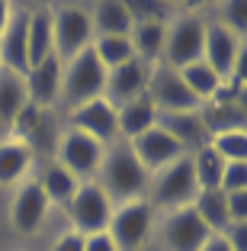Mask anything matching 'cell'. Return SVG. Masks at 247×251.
I'll return each instance as SVG.
<instances>
[{
  "instance_id": "ba28073f",
  "label": "cell",
  "mask_w": 247,
  "mask_h": 251,
  "mask_svg": "<svg viewBox=\"0 0 247 251\" xmlns=\"http://www.w3.org/2000/svg\"><path fill=\"white\" fill-rule=\"evenodd\" d=\"M51 32H55V55L61 61L80 55L93 45V26H90V10L84 7H61L51 13Z\"/></svg>"
},
{
  "instance_id": "44dd1931",
  "label": "cell",
  "mask_w": 247,
  "mask_h": 251,
  "mask_svg": "<svg viewBox=\"0 0 247 251\" xmlns=\"http://www.w3.org/2000/svg\"><path fill=\"white\" fill-rule=\"evenodd\" d=\"M132 49L135 58H141L145 65H157L164 55V42H167V20H141L132 29Z\"/></svg>"
},
{
  "instance_id": "60d3db41",
  "label": "cell",
  "mask_w": 247,
  "mask_h": 251,
  "mask_svg": "<svg viewBox=\"0 0 247 251\" xmlns=\"http://www.w3.org/2000/svg\"><path fill=\"white\" fill-rule=\"evenodd\" d=\"M0 71H3V68H0Z\"/></svg>"
},
{
  "instance_id": "8d00e7d4",
  "label": "cell",
  "mask_w": 247,
  "mask_h": 251,
  "mask_svg": "<svg viewBox=\"0 0 247 251\" xmlns=\"http://www.w3.org/2000/svg\"><path fill=\"white\" fill-rule=\"evenodd\" d=\"M51 251H84V235H80V232H74V229H67L65 235L55 238Z\"/></svg>"
},
{
  "instance_id": "7402d4cb",
  "label": "cell",
  "mask_w": 247,
  "mask_h": 251,
  "mask_svg": "<svg viewBox=\"0 0 247 251\" xmlns=\"http://www.w3.org/2000/svg\"><path fill=\"white\" fill-rule=\"evenodd\" d=\"M90 26H93V39L96 36H132L135 20H132L125 3L106 0V3H96L90 10Z\"/></svg>"
},
{
  "instance_id": "5b68a950",
  "label": "cell",
  "mask_w": 247,
  "mask_h": 251,
  "mask_svg": "<svg viewBox=\"0 0 247 251\" xmlns=\"http://www.w3.org/2000/svg\"><path fill=\"white\" fill-rule=\"evenodd\" d=\"M154 226V206L148 200H129V203H119L112 209V219H109V238L116 242L119 251H138L145 248L148 235H151Z\"/></svg>"
},
{
  "instance_id": "f35d334b",
  "label": "cell",
  "mask_w": 247,
  "mask_h": 251,
  "mask_svg": "<svg viewBox=\"0 0 247 251\" xmlns=\"http://www.w3.org/2000/svg\"><path fill=\"white\" fill-rule=\"evenodd\" d=\"M199 251H231V248H228V242L218 235V232H212V235L205 238V245H202Z\"/></svg>"
},
{
  "instance_id": "d4e9b609",
  "label": "cell",
  "mask_w": 247,
  "mask_h": 251,
  "mask_svg": "<svg viewBox=\"0 0 247 251\" xmlns=\"http://www.w3.org/2000/svg\"><path fill=\"white\" fill-rule=\"evenodd\" d=\"M199 116H202L209 135L244 129V103H218V100H209V103L199 106Z\"/></svg>"
},
{
  "instance_id": "484cf974",
  "label": "cell",
  "mask_w": 247,
  "mask_h": 251,
  "mask_svg": "<svg viewBox=\"0 0 247 251\" xmlns=\"http://www.w3.org/2000/svg\"><path fill=\"white\" fill-rule=\"evenodd\" d=\"M189 206H193V213L202 219V226L209 232H225L228 226H231L228 206H225V193L222 190H199Z\"/></svg>"
},
{
  "instance_id": "836d02e7",
  "label": "cell",
  "mask_w": 247,
  "mask_h": 251,
  "mask_svg": "<svg viewBox=\"0 0 247 251\" xmlns=\"http://www.w3.org/2000/svg\"><path fill=\"white\" fill-rule=\"evenodd\" d=\"M222 193H234V190H247V161H225L222 171Z\"/></svg>"
},
{
  "instance_id": "3957f363",
  "label": "cell",
  "mask_w": 247,
  "mask_h": 251,
  "mask_svg": "<svg viewBox=\"0 0 247 251\" xmlns=\"http://www.w3.org/2000/svg\"><path fill=\"white\" fill-rule=\"evenodd\" d=\"M196 193L199 187H196V177H193V161H189V155H183L174 164L160 168L157 174H151L145 200L160 209H183L196 200Z\"/></svg>"
},
{
  "instance_id": "4316f807",
  "label": "cell",
  "mask_w": 247,
  "mask_h": 251,
  "mask_svg": "<svg viewBox=\"0 0 247 251\" xmlns=\"http://www.w3.org/2000/svg\"><path fill=\"white\" fill-rule=\"evenodd\" d=\"M189 161H193V177H196L199 190H218V184H222V171H225V161L215 155V148H212V145L199 148V151L189 155Z\"/></svg>"
},
{
  "instance_id": "f1b7e54d",
  "label": "cell",
  "mask_w": 247,
  "mask_h": 251,
  "mask_svg": "<svg viewBox=\"0 0 247 251\" xmlns=\"http://www.w3.org/2000/svg\"><path fill=\"white\" fill-rule=\"evenodd\" d=\"M180 77H183V84L189 87V94L196 97L199 103L212 100V94H215L218 84H222V77H218V74L212 71L205 61H193V65L180 68Z\"/></svg>"
},
{
  "instance_id": "d590c367",
  "label": "cell",
  "mask_w": 247,
  "mask_h": 251,
  "mask_svg": "<svg viewBox=\"0 0 247 251\" xmlns=\"http://www.w3.org/2000/svg\"><path fill=\"white\" fill-rule=\"evenodd\" d=\"M218 235L228 242L231 251H247V222H231L225 232H218Z\"/></svg>"
},
{
  "instance_id": "5bb4252c",
  "label": "cell",
  "mask_w": 247,
  "mask_h": 251,
  "mask_svg": "<svg viewBox=\"0 0 247 251\" xmlns=\"http://www.w3.org/2000/svg\"><path fill=\"white\" fill-rule=\"evenodd\" d=\"M61 71H65V61L55 52H51L48 58H42L39 65H32L29 71H26V77H22V84H26V100L42 106V110H48L61 97Z\"/></svg>"
},
{
  "instance_id": "7a4b0ae2",
  "label": "cell",
  "mask_w": 247,
  "mask_h": 251,
  "mask_svg": "<svg viewBox=\"0 0 247 251\" xmlns=\"http://www.w3.org/2000/svg\"><path fill=\"white\" fill-rule=\"evenodd\" d=\"M106 87V68L100 65V58L93 55V49H84L80 55L65 61L61 71V103L67 106V113L80 103H90L96 97H103Z\"/></svg>"
},
{
  "instance_id": "7c38bea8",
  "label": "cell",
  "mask_w": 247,
  "mask_h": 251,
  "mask_svg": "<svg viewBox=\"0 0 247 251\" xmlns=\"http://www.w3.org/2000/svg\"><path fill=\"white\" fill-rule=\"evenodd\" d=\"M212 232L202 226L193 206H183V209H170V216L164 219L160 226V238H164V248L167 251H199L205 245Z\"/></svg>"
},
{
  "instance_id": "9a60e30c",
  "label": "cell",
  "mask_w": 247,
  "mask_h": 251,
  "mask_svg": "<svg viewBox=\"0 0 247 251\" xmlns=\"http://www.w3.org/2000/svg\"><path fill=\"white\" fill-rule=\"evenodd\" d=\"M132 151H135V158L141 161V168L148 171V174H157L160 168H167V164H174L177 158H183L186 151H183L180 145H177L174 139H170L160 126H154V129H148V132H141L138 139L129 142Z\"/></svg>"
},
{
  "instance_id": "4fadbf2b",
  "label": "cell",
  "mask_w": 247,
  "mask_h": 251,
  "mask_svg": "<svg viewBox=\"0 0 247 251\" xmlns=\"http://www.w3.org/2000/svg\"><path fill=\"white\" fill-rule=\"evenodd\" d=\"M148 77H151V65H145L141 58H129L125 65L109 68L106 71L103 97L119 110V106H125L129 100H135V97L145 94L148 90Z\"/></svg>"
},
{
  "instance_id": "d6a6232c",
  "label": "cell",
  "mask_w": 247,
  "mask_h": 251,
  "mask_svg": "<svg viewBox=\"0 0 247 251\" xmlns=\"http://www.w3.org/2000/svg\"><path fill=\"white\" fill-rule=\"evenodd\" d=\"M222 26H225L228 32H234L238 39H244V32H247V7L241 3V0H234V3H225L222 7Z\"/></svg>"
},
{
  "instance_id": "d6986e66",
  "label": "cell",
  "mask_w": 247,
  "mask_h": 251,
  "mask_svg": "<svg viewBox=\"0 0 247 251\" xmlns=\"http://www.w3.org/2000/svg\"><path fill=\"white\" fill-rule=\"evenodd\" d=\"M116 126H119V139L122 142H132V139H138L141 132L154 129V126H157V110H154V103L148 100V94H141V97H135V100H129L125 106H119Z\"/></svg>"
},
{
  "instance_id": "f546056e",
  "label": "cell",
  "mask_w": 247,
  "mask_h": 251,
  "mask_svg": "<svg viewBox=\"0 0 247 251\" xmlns=\"http://www.w3.org/2000/svg\"><path fill=\"white\" fill-rule=\"evenodd\" d=\"M90 49H93V55L100 58V65L106 68V71L125 65L129 58H135V49H132L129 36H96Z\"/></svg>"
},
{
  "instance_id": "277c9868",
  "label": "cell",
  "mask_w": 247,
  "mask_h": 251,
  "mask_svg": "<svg viewBox=\"0 0 247 251\" xmlns=\"http://www.w3.org/2000/svg\"><path fill=\"white\" fill-rule=\"evenodd\" d=\"M67 219H71V229L80 235H96V232L109 229V219H112V200L103 193V187L96 180H80L74 197L67 200Z\"/></svg>"
},
{
  "instance_id": "6da1fadb",
  "label": "cell",
  "mask_w": 247,
  "mask_h": 251,
  "mask_svg": "<svg viewBox=\"0 0 247 251\" xmlns=\"http://www.w3.org/2000/svg\"><path fill=\"white\" fill-rule=\"evenodd\" d=\"M96 184L103 187L112 206L119 203H129V200H145L148 197V184H151V174L141 168V161L135 158L129 142H112L103 151V164L96 171Z\"/></svg>"
},
{
  "instance_id": "30bf717a",
  "label": "cell",
  "mask_w": 247,
  "mask_h": 251,
  "mask_svg": "<svg viewBox=\"0 0 247 251\" xmlns=\"http://www.w3.org/2000/svg\"><path fill=\"white\" fill-rule=\"evenodd\" d=\"M67 129L96 139L100 145H112L119 142V126H116V106L109 103L106 97H96L90 103H80L67 113Z\"/></svg>"
},
{
  "instance_id": "2e32d148",
  "label": "cell",
  "mask_w": 247,
  "mask_h": 251,
  "mask_svg": "<svg viewBox=\"0 0 247 251\" xmlns=\"http://www.w3.org/2000/svg\"><path fill=\"white\" fill-rule=\"evenodd\" d=\"M48 206H51V203L45 200L39 180H22L20 190H16V197H13V206H10V219H13V226L20 232L32 235V232L45 222Z\"/></svg>"
},
{
  "instance_id": "83f0119b",
  "label": "cell",
  "mask_w": 247,
  "mask_h": 251,
  "mask_svg": "<svg viewBox=\"0 0 247 251\" xmlns=\"http://www.w3.org/2000/svg\"><path fill=\"white\" fill-rule=\"evenodd\" d=\"M26 106V84L20 74L0 71V123L13 126L16 113Z\"/></svg>"
},
{
  "instance_id": "1f68e13d",
  "label": "cell",
  "mask_w": 247,
  "mask_h": 251,
  "mask_svg": "<svg viewBox=\"0 0 247 251\" xmlns=\"http://www.w3.org/2000/svg\"><path fill=\"white\" fill-rule=\"evenodd\" d=\"M215 155L222 161H244L247 158V129H231V132H218L209 139Z\"/></svg>"
},
{
  "instance_id": "e0dca14e",
  "label": "cell",
  "mask_w": 247,
  "mask_h": 251,
  "mask_svg": "<svg viewBox=\"0 0 247 251\" xmlns=\"http://www.w3.org/2000/svg\"><path fill=\"white\" fill-rule=\"evenodd\" d=\"M157 126L186 151V155L205 148L209 139H212L199 113H157Z\"/></svg>"
},
{
  "instance_id": "603a6c76",
  "label": "cell",
  "mask_w": 247,
  "mask_h": 251,
  "mask_svg": "<svg viewBox=\"0 0 247 251\" xmlns=\"http://www.w3.org/2000/svg\"><path fill=\"white\" fill-rule=\"evenodd\" d=\"M32 155L36 151L20 139L0 142V184H16L26 177V171L32 168Z\"/></svg>"
},
{
  "instance_id": "cb8c5ba5",
  "label": "cell",
  "mask_w": 247,
  "mask_h": 251,
  "mask_svg": "<svg viewBox=\"0 0 247 251\" xmlns=\"http://www.w3.org/2000/svg\"><path fill=\"white\" fill-rule=\"evenodd\" d=\"M80 180L74 177L67 168H61L58 161H48L42 171V177H39V187H42L45 200L48 203H58V206H67V200L74 197V190H77Z\"/></svg>"
},
{
  "instance_id": "ffe728a7",
  "label": "cell",
  "mask_w": 247,
  "mask_h": 251,
  "mask_svg": "<svg viewBox=\"0 0 247 251\" xmlns=\"http://www.w3.org/2000/svg\"><path fill=\"white\" fill-rule=\"evenodd\" d=\"M55 52V32H51V10L39 7L26 13V55H29V68L39 65L42 58Z\"/></svg>"
},
{
  "instance_id": "8992f818",
  "label": "cell",
  "mask_w": 247,
  "mask_h": 251,
  "mask_svg": "<svg viewBox=\"0 0 247 251\" xmlns=\"http://www.w3.org/2000/svg\"><path fill=\"white\" fill-rule=\"evenodd\" d=\"M148 100L154 103L157 113H199V100L189 94V87L183 84L180 71L167 65H151V77H148Z\"/></svg>"
},
{
  "instance_id": "9c48e42d",
  "label": "cell",
  "mask_w": 247,
  "mask_h": 251,
  "mask_svg": "<svg viewBox=\"0 0 247 251\" xmlns=\"http://www.w3.org/2000/svg\"><path fill=\"white\" fill-rule=\"evenodd\" d=\"M55 148H58V164L67 168L77 180H93L103 164V151H106V145H100L96 139L77 132V129H65Z\"/></svg>"
},
{
  "instance_id": "ac0fdd59",
  "label": "cell",
  "mask_w": 247,
  "mask_h": 251,
  "mask_svg": "<svg viewBox=\"0 0 247 251\" xmlns=\"http://www.w3.org/2000/svg\"><path fill=\"white\" fill-rule=\"evenodd\" d=\"M0 68L10 74L26 77L29 71V55H26V13H13L7 29L0 36Z\"/></svg>"
},
{
  "instance_id": "4dcf8cb0",
  "label": "cell",
  "mask_w": 247,
  "mask_h": 251,
  "mask_svg": "<svg viewBox=\"0 0 247 251\" xmlns=\"http://www.w3.org/2000/svg\"><path fill=\"white\" fill-rule=\"evenodd\" d=\"M13 129H16V135H20V142H26V145L32 148L45 132V110L26 100V106H22L13 119Z\"/></svg>"
},
{
  "instance_id": "e575fe53",
  "label": "cell",
  "mask_w": 247,
  "mask_h": 251,
  "mask_svg": "<svg viewBox=\"0 0 247 251\" xmlns=\"http://www.w3.org/2000/svg\"><path fill=\"white\" fill-rule=\"evenodd\" d=\"M225 206H228V219L231 222H247V190L225 193Z\"/></svg>"
},
{
  "instance_id": "52a82bcc",
  "label": "cell",
  "mask_w": 247,
  "mask_h": 251,
  "mask_svg": "<svg viewBox=\"0 0 247 251\" xmlns=\"http://www.w3.org/2000/svg\"><path fill=\"white\" fill-rule=\"evenodd\" d=\"M202 36H205V23L193 13L167 23V42H164V55H160L164 61L160 65L180 71L193 61H202Z\"/></svg>"
},
{
  "instance_id": "74e56055",
  "label": "cell",
  "mask_w": 247,
  "mask_h": 251,
  "mask_svg": "<svg viewBox=\"0 0 247 251\" xmlns=\"http://www.w3.org/2000/svg\"><path fill=\"white\" fill-rule=\"evenodd\" d=\"M84 251H119V248L109 238V232H96V235H84Z\"/></svg>"
},
{
  "instance_id": "ab89813d",
  "label": "cell",
  "mask_w": 247,
  "mask_h": 251,
  "mask_svg": "<svg viewBox=\"0 0 247 251\" xmlns=\"http://www.w3.org/2000/svg\"><path fill=\"white\" fill-rule=\"evenodd\" d=\"M10 16H13V10H10V3H3V0H0V36H3V29H7Z\"/></svg>"
},
{
  "instance_id": "8fae6325",
  "label": "cell",
  "mask_w": 247,
  "mask_h": 251,
  "mask_svg": "<svg viewBox=\"0 0 247 251\" xmlns=\"http://www.w3.org/2000/svg\"><path fill=\"white\" fill-rule=\"evenodd\" d=\"M241 58H244V39L228 32L222 23H205V36H202V61L205 65L222 81H228Z\"/></svg>"
}]
</instances>
